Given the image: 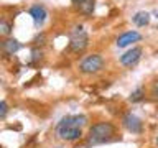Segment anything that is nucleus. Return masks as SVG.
I'll use <instances>...</instances> for the list:
<instances>
[{
    "label": "nucleus",
    "mask_w": 158,
    "mask_h": 148,
    "mask_svg": "<svg viewBox=\"0 0 158 148\" xmlns=\"http://www.w3.org/2000/svg\"><path fill=\"white\" fill-rule=\"evenodd\" d=\"M115 135V125L110 122H99L89 128L87 145H101V143L110 142Z\"/></svg>",
    "instance_id": "obj_1"
},
{
    "label": "nucleus",
    "mask_w": 158,
    "mask_h": 148,
    "mask_svg": "<svg viewBox=\"0 0 158 148\" xmlns=\"http://www.w3.org/2000/svg\"><path fill=\"white\" fill-rule=\"evenodd\" d=\"M87 44H89V36L86 30H84L82 25H76L69 33V49L74 54H79L87 48Z\"/></svg>",
    "instance_id": "obj_2"
},
{
    "label": "nucleus",
    "mask_w": 158,
    "mask_h": 148,
    "mask_svg": "<svg viewBox=\"0 0 158 148\" xmlns=\"http://www.w3.org/2000/svg\"><path fill=\"white\" fill-rule=\"evenodd\" d=\"M56 133L61 140H66V142H76L82 137V130L79 127L71 125V123L66 120V117H63L61 122L56 125Z\"/></svg>",
    "instance_id": "obj_3"
},
{
    "label": "nucleus",
    "mask_w": 158,
    "mask_h": 148,
    "mask_svg": "<svg viewBox=\"0 0 158 148\" xmlns=\"http://www.w3.org/2000/svg\"><path fill=\"white\" fill-rule=\"evenodd\" d=\"M104 68V58L101 54H89L79 63V71L82 74H96Z\"/></svg>",
    "instance_id": "obj_4"
},
{
    "label": "nucleus",
    "mask_w": 158,
    "mask_h": 148,
    "mask_svg": "<svg viewBox=\"0 0 158 148\" xmlns=\"http://www.w3.org/2000/svg\"><path fill=\"white\" fill-rule=\"evenodd\" d=\"M122 125L125 127L130 133H142V130H143L142 120L137 115H133L132 112H128L122 117Z\"/></svg>",
    "instance_id": "obj_5"
},
{
    "label": "nucleus",
    "mask_w": 158,
    "mask_h": 148,
    "mask_svg": "<svg viewBox=\"0 0 158 148\" xmlns=\"http://www.w3.org/2000/svg\"><path fill=\"white\" fill-rule=\"evenodd\" d=\"M140 58H142V48L135 46V48L128 49L127 53H123L120 56V64L125 66V68H132V66H135V64L140 61Z\"/></svg>",
    "instance_id": "obj_6"
},
{
    "label": "nucleus",
    "mask_w": 158,
    "mask_h": 148,
    "mask_svg": "<svg viewBox=\"0 0 158 148\" xmlns=\"http://www.w3.org/2000/svg\"><path fill=\"white\" fill-rule=\"evenodd\" d=\"M142 39V35L138 33V31H133V30H130V31H125V33H122L120 36L117 38V46L118 48H125L128 46V44H132V43H137V41H140Z\"/></svg>",
    "instance_id": "obj_7"
},
{
    "label": "nucleus",
    "mask_w": 158,
    "mask_h": 148,
    "mask_svg": "<svg viewBox=\"0 0 158 148\" xmlns=\"http://www.w3.org/2000/svg\"><path fill=\"white\" fill-rule=\"evenodd\" d=\"M28 13H30V17L33 18V22H35L36 27H41V25L44 23V20H46V17H48L46 8H44L43 5H33Z\"/></svg>",
    "instance_id": "obj_8"
},
{
    "label": "nucleus",
    "mask_w": 158,
    "mask_h": 148,
    "mask_svg": "<svg viewBox=\"0 0 158 148\" xmlns=\"http://www.w3.org/2000/svg\"><path fill=\"white\" fill-rule=\"evenodd\" d=\"M73 3L82 15H92L96 7V0H73Z\"/></svg>",
    "instance_id": "obj_9"
},
{
    "label": "nucleus",
    "mask_w": 158,
    "mask_h": 148,
    "mask_svg": "<svg viewBox=\"0 0 158 148\" xmlns=\"http://www.w3.org/2000/svg\"><path fill=\"white\" fill-rule=\"evenodd\" d=\"M2 48H3V51L7 54H15L20 49V43L17 41V39H13V38H7V39H3Z\"/></svg>",
    "instance_id": "obj_10"
},
{
    "label": "nucleus",
    "mask_w": 158,
    "mask_h": 148,
    "mask_svg": "<svg viewBox=\"0 0 158 148\" xmlns=\"http://www.w3.org/2000/svg\"><path fill=\"white\" fill-rule=\"evenodd\" d=\"M132 22L137 25V27H147L150 23V13L148 12H137L132 17Z\"/></svg>",
    "instance_id": "obj_11"
},
{
    "label": "nucleus",
    "mask_w": 158,
    "mask_h": 148,
    "mask_svg": "<svg viewBox=\"0 0 158 148\" xmlns=\"http://www.w3.org/2000/svg\"><path fill=\"white\" fill-rule=\"evenodd\" d=\"M66 120L74 127H84L87 123V117L86 115H66Z\"/></svg>",
    "instance_id": "obj_12"
},
{
    "label": "nucleus",
    "mask_w": 158,
    "mask_h": 148,
    "mask_svg": "<svg viewBox=\"0 0 158 148\" xmlns=\"http://www.w3.org/2000/svg\"><path fill=\"white\" fill-rule=\"evenodd\" d=\"M143 97H145V91H143V87H137L135 91L130 94V102H140Z\"/></svg>",
    "instance_id": "obj_13"
},
{
    "label": "nucleus",
    "mask_w": 158,
    "mask_h": 148,
    "mask_svg": "<svg viewBox=\"0 0 158 148\" xmlns=\"http://www.w3.org/2000/svg\"><path fill=\"white\" fill-rule=\"evenodd\" d=\"M0 30H2L3 35H10L12 33V25H10L7 20H2V22H0Z\"/></svg>",
    "instance_id": "obj_14"
},
{
    "label": "nucleus",
    "mask_w": 158,
    "mask_h": 148,
    "mask_svg": "<svg viewBox=\"0 0 158 148\" xmlns=\"http://www.w3.org/2000/svg\"><path fill=\"white\" fill-rule=\"evenodd\" d=\"M7 110H8L7 102L2 101V104H0V118H5V115H7Z\"/></svg>",
    "instance_id": "obj_15"
},
{
    "label": "nucleus",
    "mask_w": 158,
    "mask_h": 148,
    "mask_svg": "<svg viewBox=\"0 0 158 148\" xmlns=\"http://www.w3.org/2000/svg\"><path fill=\"white\" fill-rule=\"evenodd\" d=\"M150 92H152V96H153V97H156V99H158V81H156V82H153V86H152V91H150Z\"/></svg>",
    "instance_id": "obj_16"
},
{
    "label": "nucleus",
    "mask_w": 158,
    "mask_h": 148,
    "mask_svg": "<svg viewBox=\"0 0 158 148\" xmlns=\"http://www.w3.org/2000/svg\"><path fill=\"white\" fill-rule=\"evenodd\" d=\"M33 61H38V59H41V51H38V49H33Z\"/></svg>",
    "instance_id": "obj_17"
},
{
    "label": "nucleus",
    "mask_w": 158,
    "mask_h": 148,
    "mask_svg": "<svg viewBox=\"0 0 158 148\" xmlns=\"http://www.w3.org/2000/svg\"><path fill=\"white\" fill-rule=\"evenodd\" d=\"M156 18H158V12H156Z\"/></svg>",
    "instance_id": "obj_18"
}]
</instances>
